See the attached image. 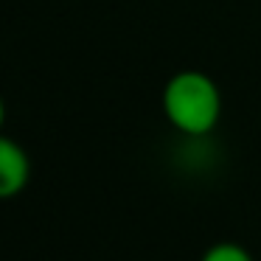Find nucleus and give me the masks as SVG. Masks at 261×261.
<instances>
[{
  "label": "nucleus",
  "mask_w": 261,
  "mask_h": 261,
  "mask_svg": "<svg viewBox=\"0 0 261 261\" xmlns=\"http://www.w3.org/2000/svg\"><path fill=\"white\" fill-rule=\"evenodd\" d=\"M199 261H255V258L250 255V250H244L236 242H216L205 250Z\"/></svg>",
  "instance_id": "nucleus-3"
},
{
  "label": "nucleus",
  "mask_w": 261,
  "mask_h": 261,
  "mask_svg": "<svg viewBox=\"0 0 261 261\" xmlns=\"http://www.w3.org/2000/svg\"><path fill=\"white\" fill-rule=\"evenodd\" d=\"M31 180V158L14 138L0 132V199H14Z\"/></svg>",
  "instance_id": "nucleus-2"
},
{
  "label": "nucleus",
  "mask_w": 261,
  "mask_h": 261,
  "mask_svg": "<svg viewBox=\"0 0 261 261\" xmlns=\"http://www.w3.org/2000/svg\"><path fill=\"white\" fill-rule=\"evenodd\" d=\"M160 110L174 132L188 141H202L219 126L222 90L205 70H177L163 85Z\"/></svg>",
  "instance_id": "nucleus-1"
},
{
  "label": "nucleus",
  "mask_w": 261,
  "mask_h": 261,
  "mask_svg": "<svg viewBox=\"0 0 261 261\" xmlns=\"http://www.w3.org/2000/svg\"><path fill=\"white\" fill-rule=\"evenodd\" d=\"M3 126H6V101L0 96V132H3Z\"/></svg>",
  "instance_id": "nucleus-4"
}]
</instances>
